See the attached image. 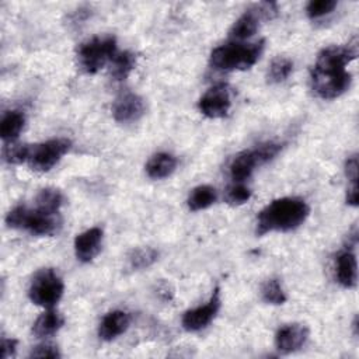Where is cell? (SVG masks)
<instances>
[{
  "mask_svg": "<svg viewBox=\"0 0 359 359\" xmlns=\"http://www.w3.org/2000/svg\"><path fill=\"white\" fill-rule=\"evenodd\" d=\"M358 55V43L344 46H328L324 48L314 63L311 70V86L314 93L324 98L332 100L344 94L351 86V74L346 70L349 62Z\"/></svg>",
  "mask_w": 359,
  "mask_h": 359,
  "instance_id": "6da1fadb",
  "label": "cell"
},
{
  "mask_svg": "<svg viewBox=\"0 0 359 359\" xmlns=\"http://www.w3.org/2000/svg\"><path fill=\"white\" fill-rule=\"evenodd\" d=\"M309 206L299 198H280L266 205L257 217V234L269 231H289L300 224L309 216Z\"/></svg>",
  "mask_w": 359,
  "mask_h": 359,
  "instance_id": "7a4b0ae2",
  "label": "cell"
},
{
  "mask_svg": "<svg viewBox=\"0 0 359 359\" xmlns=\"http://www.w3.org/2000/svg\"><path fill=\"white\" fill-rule=\"evenodd\" d=\"M264 50V41L254 43H227L213 49L210 65L219 70H245L259 59Z\"/></svg>",
  "mask_w": 359,
  "mask_h": 359,
  "instance_id": "3957f363",
  "label": "cell"
},
{
  "mask_svg": "<svg viewBox=\"0 0 359 359\" xmlns=\"http://www.w3.org/2000/svg\"><path fill=\"white\" fill-rule=\"evenodd\" d=\"M6 223L13 229H24L35 236H52L60 227L57 213H48L38 208L31 210L25 206H15L6 216Z\"/></svg>",
  "mask_w": 359,
  "mask_h": 359,
  "instance_id": "277c9868",
  "label": "cell"
},
{
  "mask_svg": "<svg viewBox=\"0 0 359 359\" xmlns=\"http://www.w3.org/2000/svg\"><path fill=\"white\" fill-rule=\"evenodd\" d=\"M116 55V41L114 36H95L84 43L79 49L80 67L90 74L97 73L112 60Z\"/></svg>",
  "mask_w": 359,
  "mask_h": 359,
  "instance_id": "5b68a950",
  "label": "cell"
},
{
  "mask_svg": "<svg viewBox=\"0 0 359 359\" xmlns=\"http://www.w3.org/2000/svg\"><path fill=\"white\" fill-rule=\"evenodd\" d=\"M63 289L65 286L60 276L52 268H46L35 273L28 289V296L32 303L52 309L60 300Z\"/></svg>",
  "mask_w": 359,
  "mask_h": 359,
  "instance_id": "8992f818",
  "label": "cell"
},
{
  "mask_svg": "<svg viewBox=\"0 0 359 359\" xmlns=\"http://www.w3.org/2000/svg\"><path fill=\"white\" fill-rule=\"evenodd\" d=\"M70 149V140L65 137H56L46 140L39 144L31 146L28 164L35 171H49L63 154H66Z\"/></svg>",
  "mask_w": 359,
  "mask_h": 359,
  "instance_id": "52a82bcc",
  "label": "cell"
},
{
  "mask_svg": "<svg viewBox=\"0 0 359 359\" xmlns=\"http://www.w3.org/2000/svg\"><path fill=\"white\" fill-rule=\"evenodd\" d=\"M220 309V292L216 287L209 302L196 309L188 310L182 316V327L187 331H199L210 324Z\"/></svg>",
  "mask_w": 359,
  "mask_h": 359,
  "instance_id": "ba28073f",
  "label": "cell"
},
{
  "mask_svg": "<svg viewBox=\"0 0 359 359\" xmlns=\"http://www.w3.org/2000/svg\"><path fill=\"white\" fill-rule=\"evenodd\" d=\"M230 94L224 86L209 88L199 100V111L208 118H222L230 108Z\"/></svg>",
  "mask_w": 359,
  "mask_h": 359,
  "instance_id": "9c48e42d",
  "label": "cell"
},
{
  "mask_svg": "<svg viewBox=\"0 0 359 359\" xmlns=\"http://www.w3.org/2000/svg\"><path fill=\"white\" fill-rule=\"evenodd\" d=\"M144 114V102L135 93H123L121 94L114 105L112 115L116 122L128 123L137 121Z\"/></svg>",
  "mask_w": 359,
  "mask_h": 359,
  "instance_id": "30bf717a",
  "label": "cell"
},
{
  "mask_svg": "<svg viewBox=\"0 0 359 359\" xmlns=\"http://www.w3.org/2000/svg\"><path fill=\"white\" fill-rule=\"evenodd\" d=\"M309 330L303 324H286L280 327L275 335V345L283 353L300 349L307 341Z\"/></svg>",
  "mask_w": 359,
  "mask_h": 359,
  "instance_id": "8fae6325",
  "label": "cell"
},
{
  "mask_svg": "<svg viewBox=\"0 0 359 359\" xmlns=\"http://www.w3.org/2000/svg\"><path fill=\"white\" fill-rule=\"evenodd\" d=\"M102 241V230L100 227H91L80 233L74 238V252L79 261L90 262L100 252Z\"/></svg>",
  "mask_w": 359,
  "mask_h": 359,
  "instance_id": "7c38bea8",
  "label": "cell"
},
{
  "mask_svg": "<svg viewBox=\"0 0 359 359\" xmlns=\"http://www.w3.org/2000/svg\"><path fill=\"white\" fill-rule=\"evenodd\" d=\"M130 324V317L128 313L121 310H114L104 316L98 327V335L104 341H112L121 334H123Z\"/></svg>",
  "mask_w": 359,
  "mask_h": 359,
  "instance_id": "4fadbf2b",
  "label": "cell"
},
{
  "mask_svg": "<svg viewBox=\"0 0 359 359\" xmlns=\"http://www.w3.org/2000/svg\"><path fill=\"white\" fill-rule=\"evenodd\" d=\"M255 165H259V164L254 150L243 151L233 158L230 164V175L236 182H243L252 174Z\"/></svg>",
  "mask_w": 359,
  "mask_h": 359,
  "instance_id": "5bb4252c",
  "label": "cell"
},
{
  "mask_svg": "<svg viewBox=\"0 0 359 359\" xmlns=\"http://www.w3.org/2000/svg\"><path fill=\"white\" fill-rule=\"evenodd\" d=\"M337 279L345 287L356 285V258L351 251H344L337 258Z\"/></svg>",
  "mask_w": 359,
  "mask_h": 359,
  "instance_id": "9a60e30c",
  "label": "cell"
},
{
  "mask_svg": "<svg viewBox=\"0 0 359 359\" xmlns=\"http://www.w3.org/2000/svg\"><path fill=\"white\" fill-rule=\"evenodd\" d=\"M175 167H177V160L174 156L168 153H157L147 161L146 172L150 178L160 180L172 174Z\"/></svg>",
  "mask_w": 359,
  "mask_h": 359,
  "instance_id": "2e32d148",
  "label": "cell"
},
{
  "mask_svg": "<svg viewBox=\"0 0 359 359\" xmlns=\"http://www.w3.org/2000/svg\"><path fill=\"white\" fill-rule=\"evenodd\" d=\"M258 29L257 10L245 11L230 28V38L236 41H244L251 38Z\"/></svg>",
  "mask_w": 359,
  "mask_h": 359,
  "instance_id": "e0dca14e",
  "label": "cell"
},
{
  "mask_svg": "<svg viewBox=\"0 0 359 359\" xmlns=\"http://www.w3.org/2000/svg\"><path fill=\"white\" fill-rule=\"evenodd\" d=\"M63 323L65 320L57 311L48 309V311H45L36 318L32 331L36 337H49L55 334L57 330H60Z\"/></svg>",
  "mask_w": 359,
  "mask_h": 359,
  "instance_id": "ac0fdd59",
  "label": "cell"
},
{
  "mask_svg": "<svg viewBox=\"0 0 359 359\" xmlns=\"http://www.w3.org/2000/svg\"><path fill=\"white\" fill-rule=\"evenodd\" d=\"M25 118L18 111H8L3 115L0 123V136L3 140L13 142L24 128Z\"/></svg>",
  "mask_w": 359,
  "mask_h": 359,
  "instance_id": "d6986e66",
  "label": "cell"
},
{
  "mask_svg": "<svg viewBox=\"0 0 359 359\" xmlns=\"http://www.w3.org/2000/svg\"><path fill=\"white\" fill-rule=\"evenodd\" d=\"M217 199L216 189L210 185H199L192 189L189 198H188V208L194 212L202 210L213 205Z\"/></svg>",
  "mask_w": 359,
  "mask_h": 359,
  "instance_id": "ffe728a7",
  "label": "cell"
},
{
  "mask_svg": "<svg viewBox=\"0 0 359 359\" xmlns=\"http://www.w3.org/2000/svg\"><path fill=\"white\" fill-rule=\"evenodd\" d=\"M111 76L114 77V80L116 81H122L125 80L130 72L133 70L135 65H136V57L132 52L125 50V52H116V55L114 56V59L111 60Z\"/></svg>",
  "mask_w": 359,
  "mask_h": 359,
  "instance_id": "44dd1931",
  "label": "cell"
},
{
  "mask_svg": "<svg viewBox=\"0 0 359 359\" xmlns=\"http://www.w3.org/2000/svg\"><path fill=\"white\" fill-rule=\"evenodd\" d=\"M158 258V252L150 247L135 248L128 254V266L133 271H140L153 265Z\"/></svg>",
  "mask_w": 359,
  "mask_h": 359,
  "instance_id": "7402d4cb",
  "label": "cell"
},
{
  "mask_svg": "<svg viewBox=\"0 0 359 359\" xmlns=\"http://www.w3.org/2000/svg\"><path fill=\"white\" fill-rule=\"evenodd\" d=\"M63 201L65 198L59 189L45 188L36 195V208L48 213H57L63 205Z\"/></svg>",
  "mask_w": 359,
  "mask_h": 359,
  "instance_id": "603a6c76",
  "label": "cell"
},
{
  "mask_svg": "<svg viewBox=\"0 0 359 359\" xmlns=\"http://www.w3.org/2000/svg\"><path fill=\"white\" fill-rule=\"evenodd\" d=\"M293 70V63L290 59L278 56L275 57L268 69V80L272 83H280L285 81Z\"/></svg>",
  "mask_w": 359,
  "mask_h": 359,
  "instance_id": "cb8c5ba5",
  "label": "cell"
},
{
  "mask_svg": "<svg viewBox=\"0 0 359 359\" xmlns=\"http://www.w3.org/2000/svg\"><path fill=\"white\" fill-rule=\"evenodd\" d=\"M262 299L269 304H283L286 302V294L276 278L268 279L261 287Z\"/></svg>",
  "mask_w": 359,
  "mask_h": 359,
  "instance_id": "d4e9b609",
  "label": "cell"
},
{
  "mask_svg": "<svg viewBox=\"0 0 359 359\" xmlns=\"http://www.w3.org/2000/svg\"><path fill=\"white\" fill-rule=\"evenodd\" d=\"M31 146L29 144H7L3 149V160L8 164H21L28 161Z\"/></svg>",
  "mask_w": 359,
  "mask_h": 359,
  "instance_id": "484cf974",
  "label": "cell"
},
{
  "mask_svg": "<svg viewBox=\"0 0 359 359\" xmlns=\"http://www.w3.org/2000/svg\"><path fill=\"white\" fill-rule=\"evenodd\" d=\"M335 7H337L335 0H311L307 4L306 11L310 18H318L325 14H330Z\"/></svg>",
  "mask_w": 359,
  "mask_h": 359,
  "instance_id": "4316f807",
  "label": "cell"
},
{
  "mask_svg": "<svg viewBox=\"0 0 359 359\" xmlns=\"http://www.w3.org/2000/svg\"><path fill=\"white\" fill-rule=\"evenodd\" d=\"M282 149L280 144L278 143H273V142H268V143H262L259 144L258 147L252 149L254 153H255V157L258 160V164H264L269 160H272L278 153L279 150Z\"/></svg>",
  "mask_w": 359,
  "mask_h": 359,
  "instance_id": "83f0119b",
  "label": "cell"
},
{
  "mask_svg": "<svg viewBox=\"0 0 359 359\" xmlns=\"http://www.w3.org/2000/svg\"><path fill=\"white\" fill-rule=\"evenodd\" d=\"M251 196V192L247 187L238 184H234L229 188L227 191V202L231 205H241L244 202H247Z\"/></svg>",
  "mask_w": 359,
  "mask_h": 359,
  "instance_id": "f1b7e54d",
  "label": "cell"
},
{
  "mask_svg": "<svg viewBox=\"0 0 359 359\" xmlns=\"http://www.w3.org/2000/svg\"><path fill=\"white\" fill-rule=\"evenodd\" d=\"M29 358H49V359H56L60 358V353L57 351V348L52 344H41L38 346H35L31 353Z\"/></svg>",
  "mask_w": 359,
  "mask_h": 359,
  "instance_id": "f546056e",
  "label": "cell"
},
{
  "mask_svg": "<svg viewBox=\"0 0 359 359\" xmlns=\"http://www.w3.org/2000/svg\"><path fill=\"white\" fill-rule=\"evenodd\" d=\"M17 341L13 338H1L0 344V356L1 359H7L15 353Z\"/></svg>",
  "mask_w": 359,
  "mask_h": 359,
  "instance_id": "4dcf8cb0",
  "label": "cell"
},
{
  "mask_svg": "<svg viewBox=\"0 0 359 359\" xmlns=\"http://www.w3.org/2000/svg\"><path fill=\"white\" fill-rule=\"evenodd\" d=\"M358 156H352L346 160V164H345V172H346V177L351 180V184L352 182H358Z\"/></svg>",
  "mask_w": 359,
  "mask_h": 359,
  "instance_id": "1f68e13d",
  "label": "cell"
},
{
  "mask_svg": "<svg viewBox=\"0 0 359 359\" xmlns=\"http://www.w3.org/2000/svg\"><path fill=\"white\" fill-rule=\"evenodd\" d=\"M358 201H359V188H358V182H352L351 187L348 188V192H346V203H348V205H352V206H356V205H358Z\"/></svg>",
  "mask_w": 359,
  "mask_h": 359,
  "instance_id": "d6a6232c",
  "label": "cell"
}]
</instances>
